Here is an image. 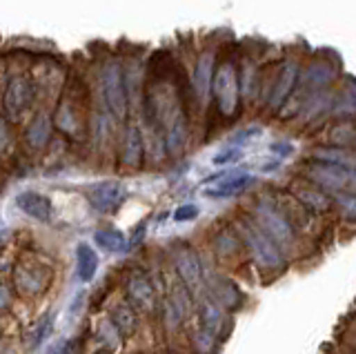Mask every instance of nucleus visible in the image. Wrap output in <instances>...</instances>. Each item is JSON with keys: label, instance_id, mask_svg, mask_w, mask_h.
I'll return each mask as SVG.
<instances>
[{"label": "nucleus", "instance_id": "obj_27", "mask_svg": "<svg viewBox=\"0 0 356 354\" xmlns=\"http://www.w3.org/2000/svg\"><path fill=\"white\" fill-rule=\"evenodd\" d=\"M198 205H194V203H185V205H181V207H176V212H174V220L176 223H185V220H194L196 216H198Z\"/></svg>", "mask_w": 356, "mask_h": 354}, {"label": "nucleus", "instance_id": "obj_20", "mask_svg": "<svg viewBox=\"0 0 356 354\" xmlns=\"http://www.w3.org/2000/svg\"><path fill=\"white\" fill-rule=\"evenodd\" d=\"M185 140H187V127H185V120L178 116L172 120L170 131H167V147H170L172 154H178L185 147Z\"/></svg>", "mask_w": 356, "mask_h": 354}, {"label": "nucleus", "instance_id": "obj_23", "mask_svg": "<svg viewBox=\"0 0 356 354\" xmlns=\"http://www.w3.org/2000/svg\"><path fill=\"white\" fill-rule=\"evenodd\" d=\"M47 136H49V123H47V118L38 116V120L29 129V143H33L36 147H40L42 143L47 140Z\"/></svg>", "mask_w": 356, "mask_h": 354}, {"label": "nucleus", "instance_id": "obj_11", "mask_svg": "<svg viewBox=\"0 0 356 354\" xmlns=\"http://www.w3.org/2000/svg\"><path fill=\"white\" fill-rule=\"evenodd\" d=\"M76 263H78V276L83 283H89L98 272V254L89 243H78L76 246Z\"/></svg>", "mask_w": 356, "mask_h": 354}, {"label": "nucleus", "instance_id": "obj_3", "mask_svg": "<svg viewBox=\"0 0 356 354\" xmlns=\"http://www.w3.org/2000/svg\"><path fill=\"white\" fill-rule=\"evenodd\" d=\"M211 90H214V96L218 101L220 112L225 116H232L236 112V105H238V76L234 65L227 63L216 72L214 81H211Z\"/></svg>", "mask_w": 356, "mask_h": 354}, {"label": "nucleus", "instance_id": "obj_25", "mask_svg": "<svg viewBox=\"0 0 356 354\" xmlns=\"http://www.w3.org/2000/svg\"><path fill=\"white\" fill-rule=\"evenodd\" d=\"M337 203L343 209V216L356 223V194L354 192H343V194L337 196Z\"/></svg>", "mask_w": 356, "mask_h": 354}, {"label": "nucleus", "instance_id": "obj_2", "mask_svg": "<svg viewBox=\"0 0 356 354\" xmlns=\"http://www.w3.org/2000/svg\"><path fill=\"white\" fill-rule=\"evenodd\" d=\"M256 218H259V227L276 243V246H292L294 243V227L267 201H261L256 205Z\"/></svg>", "mask_w": 356, "mask_h": 354}, {"label": "nucleus", "instance_id": "obj_5", "mask_svg": "<svg viewBox=\"0 0 356 354\" xmlns=\"http://www.w3.org/2000/svg\"><path fill=\"white\" fill-rule=\"evenodd\" d=\"M103 92H105V101L109 112L116 118L125 116L127 109V98H125V83H122V74L118 65H109L103 74Z\"/></svg>", "mask_w": 356, "mask_h": 354}, {"label": "nucleus", "instance_id": "obj_17", "mask_svg": "<svg viewBox=\"0 0 356 354\" xmlns=\"http://www.w3.org/2000/svg\"><path fill=\"white\" fill-rule=\"evenodd\" d=\"M296 196H298V201L303 203L305 207H309L312 212H327L330 205H332V198L327 194H323V190H307V187H298L296 190Z\"/></svg>", "mask_w": 356, "mask_h": 354}, {"label": "nucleus", "instance_id": "obj_26", "mask_svg": "<svg viewBox=\"0 0 356 354\" xmlns=\"http://www.w3.org/2000/svg\"><path fill=\"white\" fill-rule=\"evenodd\" d=\"M241 159H243V150L241 147H225V150H220L218 154H214L211 163H214V165H229V163H236Z\"/></svg>", "mask_w": 356, "mask_h": 354}, {"label": "nucleus", "instance_id": "obj_24", "mask_svg": "<svg viewBox=\"0 0 356 354\" xmlns=\"http://www.w3.org/2000/svg\"><path fill=\"white\" fill-rule=\"evenodd\" d=\"M330 138L337 143V145H350V143L356 140V129L350 123H341V125H337L332 129Z\"/></svg>", "mask_w": 356, "mask_h": 354}, {"label": "nucleus", "instance_id": "obj_4", "mask_svg": "<svg viewBox=\"0 0 356 354\" xmlns=\"http://www.w3.org/2000/svg\"><path fill=\"white\" fill-rule=\"evenodd\" d=\"M307 179L314 183L318 190H332V192H341L343 187H348L354 183L352 174L348 170L339 168V165H330V163H309L307 168Z\"/></svg>", "mask_w": 356, "mask_h": 354}, {"label": "nucleus", "instance_id": "obj_29", "mask_svg": "<svg viewBox=\"0 0 356 354\" xmlns=\"http://www.w3.org/2000/svg\"><path fill=\"white\" fill-rule=\"evenodd\" d=\"M51 328H54V316H49V319L44 321V323H42V325L38 328V332H36V339L31 341V346H38L40 341H44V339H47V335H49V332H51Z\"/></svg>", "mask_w": 356, "mask_h": 354}, {"label": "nucleus", "instance_id": "obj_8", "mask_svg": "<svg viewBox=\"0 0 356 354\" xmlns=\"http://www.w3.org/2000/svg\"><path fill=\"white\" fill-rule=\"evenodd\" d=\"M16 205L27 216L40 220V223H47V220L51 218V201L44 194H38V192H22V194L16 196Z\"/></svg>", "mask_w": 356, "mask_h": 354}, {"label": "nucleus", "instance_id": "obj_28", "mask_svg": "<svg viewBox=\"0 0 356 354\" xmlns=\"http://www.w3.org/2000/svg\"><path fill=\"white\" fill-rule=\"evenodd\" d=\"M76 348H78L76 341H60L51 346L47 354H76Z\"/></svg>", "mask_w": 356, "mask_h": 354}, {"label": "nucleus", "instance_id": "obj_6", "mask_svg": "<svg viewBox=\"0 0 356 354\" xmlns=\"http://www.w3.org/2000/svg\"><path fill=\"white\" fill-rule=\"evenodd\" d=\"M87 198L98 212H114L122 203V198H125V187L116 181H105V183L89 187Z\"/></svg>", "mask_w": 356, "mask_h": 354}, {"label": "nucleus", "instance_id": "obj_16", "mask_svg": "<svg viewBox=\"0 0 356 354\" xmlns=\"http://www.w3.org/2000/svg\"><path fill=\"white\" fill-rule=\"evenodd\" d=\"M200 323H203V332L214 337L222 325V309L214 301V298H205L200 303Z\"/></svg>", "mask_w": 356, "mask_h": 354}, {"label": "nucleus", "instance_id": "obj_12", "mask_svg": "<svg viewBox=\"0 0 356 354\" xmlns=\"http://www.w3.org/2000/svg\"><path fill=\"white\" fill-rule=\"evenodd\" d=\"M334 79H337V70L325 61H316L307 67L303 81L307 85V90L316 92V90H323V87H327Z\"/></svg>", "mask_w": 356, "mask_h": 354}, {"label": "nucleus", "instance_id": "obj_15", "mask_svg": "<svg viewBox=\"0 0 356 354\" xmlns=\"http://www.w3.org/2000/svg\"><path fill=\"white\" fill-rule=\"evenodd\" d=\"M143 161V136L138 127H129L125 134V143H122V163L134 168Z\"/></svg>", "mask_w": 356, "mask_h": 354}, {"label": "nucleus", "instance_id": "obj_14", "mask_svg": "<svg viewBox=\"0 0 356 354\" xmlns=\"http://www.w3.org/2000/svg\"><path fill=\"white\" fill-rule=\"evenodd\" d=\"M211 70H214V56L211 54H203L196 63L194 72V92L198 98H205L211 87Z\"/></svg>", "mask_w": 356, "mask_h": 354}, {"label": "nucleus", "instance_id": "obj_30", "mask_svg": "<svg viewBox=\"0 0 356 354\" xmlns=\"http://www.w3.org/2000/svg\"><path fill=\"white\" fill-rule=\"evenodd\" d=\"M272 152H276V154H281V156H287V154H292V145L289 143H274V145L270 147Z\"/></svg>", "mask_w": 356, "mask_h": 354}, {"label": "nucleus", "instance_id": "obj_22", "mask_svg": "<svg viewBox=\"0 0 356 354\" xmlns=\"http://www.w3.org/2000/svg\"><path fill=\"white\" fill-rule=\"evenodd\" d=\"M114 323H116L118 332H125V335H129V332H134V328H136V316H134V312L129 307H116Z\"/></svg>", "mask_w": 356, "mask_h": 354}, {"label": "nucleus", "instance_id": "obj_10", "mask_svg": "<svg viewBox=\"0 0 356 354\" xmlns=\"http://www.w3.org/2000/svg\"><path fill=\"white\" fill-rule=\"evenodd\" d=\"M176 270L181 274V279L185 281L187 287H196L200 285V261L196 254L189 248H181L176 252Z\"/></svg>", "mask_w": 356, "mask_h": 354}, {"label": "nucleus", "instance_id": "obj_21", "mask_svg": "<svg viewBox=\"0 0 356 354\" xmlns=\"http://www.w3.org/2000/svg\"><path fill=\"white\" fill-rule=\"evenodd\" d=\"M29 94H31V87L27 85V81H14L11 83V90H9V96H7V103H9V109L14 112V109H22L27 107L29 103Z\"/></svg>", "mask_w": 356, "mask_h": 354}, {"label": "nucleus", "instance_id": "obj_18", "mask_svg": "<svg viewBox=\"0 0 356 354\" xmlns=\"http://www.w3.org/2000/svg\"><path fill=\"white\" fill-rule=\"evenodd\" d=\"M94 241L98 248H103L105 252H125L127 250V239L120 230H100L94 234Z\"/></svg>", "mask_w": 356, "mask_h": 354}, {"label": "nucleus", "instance_id": "obj_9", "mask_svg": "<svg viewBox=\"0 0 356 354\" xmlns=\"http://www.w3.org/2000/svg\"><path fill=\"white\" fill-rule=\"evenodd\" d=\"M296 79H298V65L296 63H287L283 67V72L278 74V81L274 85V92H272V98H270V105L274 109L283 107V103L289 98V94L294 92Z\"/></svg>", "mask_w": 356, "mask_h": 354}, {"label": "nucleus", "instance_id": "obj_7", "mask_svg": "<svg viewBox=\"0 0 356 354\" xmlns=\"http://www.w3.org/2000/svg\"><path fill=\"white\" fill-rule=\"evenodd\" d=\"M225 174H216V176H211L209 181H216V185H211L205 190V194L209 198H225V196H236L238 192L243 190H248V187L254 183V176L250 174H227V179H222Z\"/></svg>", "mask_w": 356, "mask_h": 354}, {"label": "nucleus", "instance_id": "obj_1", "mask_svg": "<svg viewBox=\"0 0 356 354\" xmlns=\"http://www.w3.org/2000/svg\"><path fill=\"white\" fill-rule=\"evenodd\" d=\"M241 234L248 243V248L252 252V257L261 268H281L283 265V254L278 250L276 243L265 234V232L250 220H243L241 223Z\"/></svg>", "mask_w": 356, "mask_h": 354}, {"label": "nucleus", "instance_id": "obj_13", "mask_svg": "<svg viewBox=\"0 0 356 354\" xmlns=\"http://www.w3.org/2000/svg\"><path fill=\"white\" fill-rule=\"evenodd\" d=\"M211 294H214V301L218 305H225V307H238L243 298L238 287L229 279H220V276H216L214 283H211Z\"/></svg>", "mask_w": 356, "mask_h": 354}, {"label": "nucleus", "instance_id": "obj_19", "mask_svg": "<svg viewBox=\"0 0 356 354\" xmlns=\"http://www.w3.org/2000/svg\"><path fill=\"white\" fill-rule=\"evenodd\" d=\"M129 294L134 301H138L143 307H152L154 305V287L152 283L145 279V276H131V281H129Z\"/></svg>", "mask_w": 356, "mask_h": 354}]
</instances>
